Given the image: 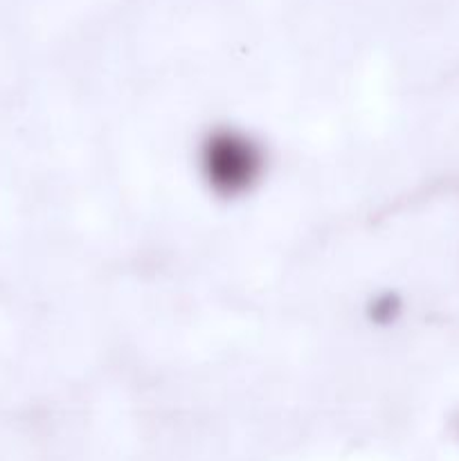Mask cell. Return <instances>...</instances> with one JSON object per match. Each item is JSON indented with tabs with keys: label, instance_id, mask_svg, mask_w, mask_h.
<instances>
[{
	"label": "cell",
	"instance_id": "obj_1",
	"mask_svg": "<svg viewBox=\"0 0 459 461\" xmlns=\"http://www.w3.org/2000/svg\"><path fill=\"white\" fill-rule=\"evenodd\" d=\"M202 171L214 192L237 196L259 180L264 153L248 135L219 131L202 147Z\"/></svg>",
	"mask_w": 459,
	"mask_h": 461
}]
</instances>
